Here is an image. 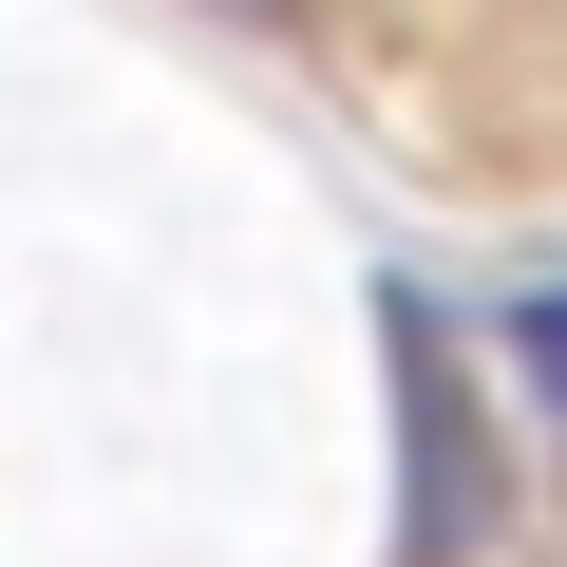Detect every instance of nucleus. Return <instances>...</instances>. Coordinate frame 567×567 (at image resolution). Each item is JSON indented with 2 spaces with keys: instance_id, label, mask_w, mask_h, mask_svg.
Segmentation results:
<instances>
[{
  "instance_id": "f257e3e1",
  "label": "nucleus",
  "mask_w": 567,
  "mask_h": 567,
  "mask_svg": "<svg viewBox=\"0 0 567 567\" xmlns=\"http://www.w3.org/2000/svg\"><path fill=\"white\" fill-rule=\"evenodd\" d=\"M511 379H529V398L567 416V303H511Z\"/></svg>"
}]
</instances>
